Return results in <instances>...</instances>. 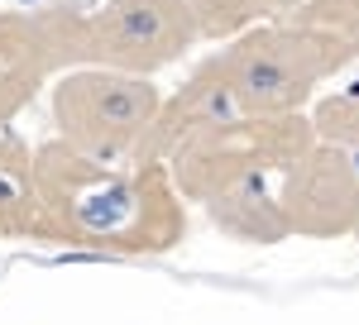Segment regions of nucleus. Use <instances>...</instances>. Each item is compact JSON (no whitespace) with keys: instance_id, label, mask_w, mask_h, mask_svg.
<instances>
[{"instance_id":"nucleus-1","label":"nucleus","mask_w":359,"mask_h":325,"mask_svg":"<svg viewBox=\"0 0 359 325\" xmlns=\"http://www.w3.org/2000/svg\"><path fill=\"white\" fill-rule=\"evenodd\" d=\"M43 244L91 249L111 258H154L187 240V196L168 162H101L72 144H39Z\"/></svg>"},{"instance_id":"nucleus-2","label":"nucleus","mask_w":359,"mask_h":325,"mask_svg":"<svg viewBox=\"0 0 359 325\" xmlns=\"http://www.w3.org/2000/svg\"><path fill=\"white\" fill-rule=\"evenodd\" d=\"M355 48L311 29L259 20L216 53L240 115H306L316 91L355 62Z\"/></svg>"},{"instance_id":"nucleus-3","label":"nucleus","mask_w":359,"mask_h":325,"mask_svg":"<svg viewBox=\"0 0 359 325\" xmlns=\"http://www.w3.org/2000/svg\"><path fill=\"white\" fill-rule=\"evenodd\" d=\"M316 144L311 115H235L172 153L177 191L206 206L245 182H278Z\"/></svg>"},{"instance_id":"nucleus-4","label":"nucleus","mask_w":359,"mask_h":325,"mask_svg":"<svg viewBox=\"0 0 359 325\" xmlns=\"http://www.w3.org/2000/svg\"><path fill=\"white\" fill-rule=\"evenodd\" d=\"M163 91L149 77L111 67H72L53 81L57 139L101 162H135Z\"/></svg>"},{"instance_id":"nucleus-5","label":"nucleus","mask_w":359,"mask_h":325,"mask_svg":"<svg viewBox=\"0 0 359 325\" xmlns=\"http://www.w3.org/2000/svg\"><path fill=\"white\" fill-rule=\"evenodd\" d=\"M201 43L187 0H101L77 15V67L154 77Z\"/></svg>"},{"instance_id":"nucleus-6","label":"nucleus","mask_w":359,"mask_h":325,"mask_svg":"<svg viewBox=\"0 0 359 325\" xmlns=\"http://www.w3.org/2000/svg\"><path fill=\"white\" fill-rule=\"evenodd\" d=\"M278 196L292 235L302 240H355L359 225V158L331 144H311L278 177Z\"/></svg>"},{"instance_id":"nucleus-7","label":"nucleus","mask_w":359,"mask_h":325,"mask_svg":"<svg viewBox=\"0 0 359 325\" xmlns=\"http://www.w3.org/2000/svg\"><path fill=\"white\" fill-rule=\"evenodd\" d=\"M235 115H240V106H235L221 67H216V53H211L206 62H196L187 72V81L172 96H163V106H158L149 134L139 144L135 162H172L177 148H187L196 134H206L211 125H225Z\"/></svg>"},{"instance_id":"nucleus-8","label":"nucleus","mask_w":359,"mask_h":325,"mask_svg":"<svg viewBox=\"0 0 359 325\" xmlns=\"http://www.w3.org/2000/svg\"><path fill=\"white\" fill-rule=\"evenodd\" d=\"M53 77H62V53H57L43 5L39 10H0V130Z\"/></svg>"},{"instance_id":"nucleus-9","label":"nucleus","mask_w":359,"mask_h":325,"mask_svg":"<svg viewBox=\"0 0 359 325\" xmlns=\"http://www.w3.org/2000/svg\"><path fill=\"white\" fill-rule=\"evenodd\" d=\"M43 182H39V148L20 134L0 130V240H43Z\"/></svg>"},{"instance_id":"nucleus-10","label":"nucleus","mask_w":359,"mask_h":325,"mask_svg":"<svg viewBox=\"0 0 359 325\" xmlns=\"http://www.w3.org/2000/svg\"><path fill=\"white\" fill-rule=\"evenodd\" d=\"M206 216H211V225L221 235H230V240H240V244L292 240V225H287V211H283L278 182H245V187L225 191L216 201H206Z\"/></svg>"},{"instance_id":"nucleus-11","label":"nucleus","mask_w":359,"mask_h":325,"mask_svg":"<svg viewBox=\"0 0 359 325\" xmlns=\"http://www.w3.org/2000/svg\"><path fill=\"white\" fill-rule=\"evenodd\" d=\"M259 20L311 29L359 53V0H259Z\"/></svg>"},{"instance_id":"nucleus-12","label":"nucleus","mask_w":359,"mask_h":325,"mask_svg":"<svg viewBox=\"0 0 359 325\" xmlns=\"http://www.w3.org/2000/svg\"><path fill=\"white\" fill-rule=\"evenodd\" d=\"M311 130L321 144L345 148L350 158H359V86H345L335 96H321L311 106Z\"/></svg>"},{"instance_id":"nucleus-13","label":"nucleus","mask_w":359,"mask_h":325,"mask_svg":"<svg viewBox=\"0 0 359 325\" xmlns=\"http://www.w3.org/2000/svg\"><path fill=\"white\" fill-rule=\"evenodd\" d=\"M206 43H230L235 34L259 25V0H187Z\"/></svg>"},{"instance_id":"nucleus-14","label":"nucleus","mask_w":359,"mask_h":325,"mask_svg":"<svg viewBox=\"0 0 359 325\" xmlns=\"http://www.w3.org/2000/svg\"><path fill=\"white\" fill-rule=\"evenodd\" d=\"M355 240H359V225H355Z\"/></svg>"}]
</instances>
